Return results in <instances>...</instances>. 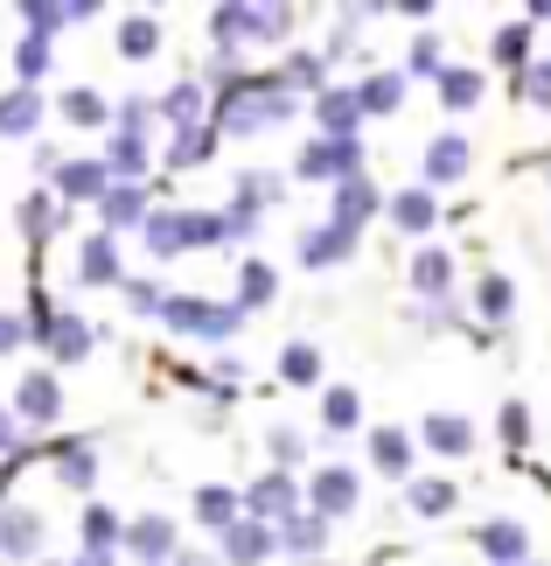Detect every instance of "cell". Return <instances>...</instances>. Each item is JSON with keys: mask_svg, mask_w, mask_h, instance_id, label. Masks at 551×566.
I'll return each instance as SVG.
<instances>
[{"mask_svg": "<svg viewBox=\"0 0 551 566\" xmlns=\"http://www.w3.org/2000/svg\"><path fill=\"white\" fill-rule=\"evenodd\" d=\"M294 35V8H286V0H224V8H210V42H216V56H237L245 50V42H258V50H266V42H286Z\"/></svg>", "mask_w": 551, "mask_h": 566, "instance_id": "6da1fadb", "label": "cell"}, {"mask_svg": "<svg viewBox=\"0 0 551 566\" xmlns=\"http://www.w3.org/2000/svg\"><path fill=\"white\" fill-rule=\"evenodd\" d=\"M161 322L174 336H195V343H231L245 329V315H237V301H210V294H168Z\"/></svg>", "mask_w": 551, "mask_h": 566, "instance_id": "7a4b0ae2", "label": "cell"}, {"mask_svg": "<svg viewBox=\"0 0 551 566\" xmlns=\"http://www.w3.org/2000/svg\"><path fill=\"white\" fill-rule=\"evenodd\" d=\"M294 176L300 182H321V189H342V182H357L363 176V140H307L300 155H294Z\"/></svg>", "mask_w": 551, "mask_h": 566, "instance_id": "3957f363", "label": "cell"}, {"mask_svg": "<svg viewBox=\"0 0 551 566\" xmlns=\"http://www.w3.org/2000/svg\"><path fill=\"white\" fill-rule=\"evenodd\" d=\"M357 504H363V469H349V462H321L315 475H307V511H315L321 525L349 517Z\"/></svg>", "mask_w": 551, "mask_h": 566, "instance_id": "277c9868", "label": "cell"}, {"mask_svg": "<svg viewBox=\"0 0 551 566\" xmlns=\"http://www.w3.org/2000/svg\"><path fill=\"white\" fill-rule=\"evenodd\" d=\"M294 511H307V490H300L286 469H266V475L245 490V517H258V525H273V532H279Z\"/></svg>", "mask_w": 551, "mask_h": 566, "instance_id": "5b68a950", "label": "cell"}, {"mask_svg": "<svg viewBox=\"0 0 551 566\" xmlns=\"http://www.w3.org/2000/svg\"><path fill=\"white\" fill-rule=\"evenodd\" d=\"M357 245H363V238L342 231V224H307V231L294 238V259H300L307 273H328V266H349V259H357Z\"/></svg>", "mask_w": 551, "mask_h": 566, "instance_id": "8992f818", "label": "cell"}, {"mask_svg": "<svg viewBox=\"0 0 551 566\" xmlns=\"http://www.w3.org/2000/svg\"><path fill=\"white\" fill-rule=\"evenodd\" d=\"M384 217V189L370 182V176H357V182H342V189H328V224H342V231H370Z\"/></svg>", "mask_w": 551, "mask_h": 566, "instance_id": "52a82bcc", "label": "cell"}, {"mask_svg": "<svg viewBox=\"0 0 551 566\" xmlns=\"http://www.w3.org/2000/svg\"><path fill=\"white\" fill-rule=\"evenodd\" d=\"M315 126L321 140H363V105H357V84H328V92H315Z\"/></svg>", "mask_w": 551, "mask_h": 566, "instance_id": "ba28073f", "label": "cell"}, {"mask_svg": "<svg viewBox=\"0 0 551 566\" xmlns=\"http://www.w3.org/2000/svg\"><path fill=\"white\" fill-rule=\"evenodd\" d=\"M418 168H426V189H433V196H439V189H454V182L475 168L468 134H454V126H447V134H433V140H426V161H418Z\"/></svg>", "mask_w": 551, "mask_h": 566, "instance_id": "9c48e42d", "label": "cell"}, {"mask_svg": "<svg viewBox=\"0 0 551 566\" xmlns=\"http://www.w3.org/2000/svg\"><path fill=\"white\" fill-rule=\"evenodd\" d=\"M56 412H63L56 371H21V378H14V420H21V427H56Z\"/></svg>", "mask_w": 551, "mask_h": 566, "instance_id": "30bf717a", "label": "cell"}, {"mask_svg": "<svg viewBox=\"0 0 551 566\" xmlns=\"http://www.w3.org/2000/svg\"><path fill=\"white\" fill-rule=\"evenodd\" d=\"M147 217H153V189L147 182H113V189H105L98 196V231H140L147 224Z\"/></svg>", "mask_w": 551, "mask_h": 566, "instance_id": "8fae6325", "label": "cell"}, {"mask_svg": "<svg viewBox=\"0 0 551 566\" xmlns=\"http://www.w3.org/2000/svg\"><path fill=\"white\" fill-rule=\"evenodd\" d=\"M266 203H279V176H258V168H252V176H237V196H231V238H237V245H245V238L258 231V217H266Z\"/></svg>", "mask_w": 551, "mask_h": 566, "instance_id": "7c38bea8", "label": "cell"}, {"mask_svg": "<svg viewBox=\"0 0 551 566\" xmlns=\"http://www.w3.org/2000/svg\"><path fill=\"white\" fill-rule=\"evenodd\" d=\"M273 553H279V532L258 525V517H237V525L216 538V559H224V566H266Z\"/></svg>", "mask_w": 551, "mask_h": 566, "instance_id": "4fadbf2b", "label": "cell"}, {"mask_svg": "<svg viewBox=\"0 0 551 566\" xmlns=\"http://www.w3.org/2000/svg\"><path fill=\"white\" fill-rule=\"evenodd\" d=\"M153 119H168L174 134H182V126H210V77H182V84H168V92L153 98Z\"/></svg>", "mask_w": 551, "mask_h": 566, "instance_id": "5bb4252c", "label": "cell"}, {"mask_svg": "<svg viewBox=\"0 0 551 566\" xmlns=\"http://www.w3.org/2000/svg\"><path fill=\"white\" fill-rule=\"evenodd\" d=\"M126 553H134L140 566H174L182 532H174V517H134V525H126Z\"/></svg>", "mask_w": 551, "mask_h": 566, "instance_id": "9a60e30c", "label": "cell"}, {"mask_svg": "<svg viewBox=\"0 0 551 566\" xmlns=\"http://www.w3.org/2000/svg\"><path fill=\"white\" fill-rule=\"evenodd\" d=\"M113 189V168H105V155H84V161H63L56 168V203H98V196Z\"/></svg>", "mask_w": 551, "mask_h": 566, "instance_id": "2e32d148", "label": "cell"}, {"mask_svg": "<svg viewBox=\"0 0 551 566\" xmlns=\"http://www.w3.org/2000/svg\"><path fill=\"white\" fill-rule=\"evenodd\" d=\"M42 517L29 511V504H0V559H14V566H29L35 553H42Z\"/></svg>", "mask_w": 551, "mask_h": 566, "instance_id": "e0dca14e", "label": "cell"}, {"mask_svg": "<svg viewBox=\"0 0 551 566\" xmlns=\"http://www.w3.org/2000/svg\"><path fill=\"white\" fill-rule=\"evenodd\" d=\"M92 343H98V329L77 308H56L50 329H42V350H50L56 364H84V357H92Z\"/></svg>", "mask_w": 551, "mask_h": 566, "instance_id": "ac0fdd59", "label": "cell"}, {"mask_svg": "<svg viewBox=\"0 0 551 566\" xmlns=\"http://www.w3.org/2000/svg\"><path fill=\"white\" fill-rule=\"evenodd\" d=\"M92 14H98V0H21V21H29L35 42L77 29V21H92Z\"/></svg>", "mask_w": 551, "mask_h": 566, "instance_id": "d6986e66", "label": "cell"}, {"mask_svg": "<svg viewBox=\"0 0 551 566\" xmlns=\"http://www.w3.org/2000/svg\"><path fill=\"white\" fill-rule=\"evenodd\" d=\"M384 217L399 224L405 238H433V224H439V196L418 182V189H391L384 196Z\"/></svg>", "mask_w": 551, "mask_h": 566, "instance_id": "ffe728a7", "label": "cell"}, {"mask_svg": "<svg viewBox=\"0 0 551 566\" xmlns=\"http://www.w3.org/2000/svg\"><path fill=\"white\" fill-rule=\"evenodd\" d=\"M412 454H418V441L405 427H370V469L384 483H412Z\"/></svg>", "mask_w": 551, "mask_h": 566, "instance_id": "44dd1931", "label": "cell"}, {"mask_svg": "<svg viewBox=\"0 0 551 566\" xmlns=\"http://www.w3.org/2000/svg\"><path fill=\"white\" fill-rule=\"evenodd\" d=\"M475 546L489 566H531V532H523L517 517H489V525L475 532Z\"/></svg>", "mask_w": 551, "mask_h": 566, "instance_id": "7402d4cb", "label": "cell"}, {"mask_svg": "<svg viewBox=\"0 0 551 566\" xmlns=\"http://www.w3.org/2000/svg\"><path fill=\"white\" fill-rule=\"evenodd\" d=\"M77 280H84V287H119V280H126L119 238H113V231H92V238L77 245Z\"/></svg>", "mask_w": 551, "mask_h": 566, "instance_id": "603a6c76", "label": "cell"}, {"mask_svg": "<svg viewBox=\"0 0 551 566\" xmlns=\"http://www.w3.org/2000/svg\"><path fill=\"white\" fill-rule=\"evenodd\" d=\"M140 245H147V259H182V252H189V210L161 203V210L140 224Z\"/></svg>", "mask_w": 551, "mask_h": 566, "instance_id": "cb8c5ba5", "label": "cell"}, {"mask_svg": "<svg viewBox=\"0 0 551 566\" xmlns=\"http://www.w3.org/2000/svg\"><path fill=\"white\" fill-rule=\"evenodd\" d=\"M237 517H245V490H231V483H203V490H195V525H203L210 538H224Z\"/></svg>", "mask_w": 551, "mask_h": 566, "instance_id": "d4e9b609", "label": "cell"}, {"mask_svg": "<svg viewBox=\"0 0 551 566\" xmlns=\"http://www.w3.org/2000/svg\"><path fill=\"white\" fill-rule=\"evenodd\" d=\"M35 134H42V92H29V84L0 92V140H35Z\"/></svg>", "mask_w": 551, "mask_h": 566, "instance_id": "484cf974", "label": "cell"}, {"mask_svg": "<svg viewBox=\"0 0 551 566\" xmlns=\"http://www.w3.org/2000/svg\"><path fill=\"white\" fill-rule=\"evenodd\" d=\"M418 441L433 454H447V462H460V454H475V427L460 420V412H426V420H418Z\"/></svg>", "mask_w": 551, "mask_h": 566, "instance_id": "4316f807", "label": "cell"}, {"mask_svg": "<svg viewBox=\"0 0 551 566\" xmlns=\"http://www.w3.org/2000/svg\"><path fill=\"white\" fill-rule=\"evenodd\" d=\"M405 71H370V77H357V105H363V119H391L405 105Z\"/></svg>", "mask_w": 551, "mask_h": 566, "instance_id": "83f0119b", "label": "cell"}, {"mask_svg": "<svg viewBox=\"0 0 551 566\" xmlns=\"http://www.w3.org/2000/svg\"><path fill=\"white\" fill-rule=\"evenodd\" d=\"M412 287L426 301H447L454 294V252L447 245H418L412 252Z\"/></svg>", "mask_w": 551, "mask_h": 566, "instance_id": "f1b7e54d", "label": "cell"}, {"mask_svg": "<svg viewBox=\"0 0 551 566\" xmlns=\"http://www.w3.org/2000/svg\"><path fill=\"white\" fill-rule=\"evenodd\" d=\"M433 92H439V105H447V113H475V105L489 98V77H481V71H468V63H447Z\"/></svg>", "mask_w": 551, "mask_h": 566, "instance_id": "f546056e", "label": "cell"}, {"mask_svg": "<svg viewBox=\"0 0 551 566\" xmlns=\"http://www.w3.org/2000/svg\"><path fill=\"white\" fill-rule=\"evenodd\" d=\"M105 168H113V182H147V168H153L147 134H113L105 140Z\"/></svg>", "mask_w": 551, "mask_h": 566, "instance_id": "4dcf8cb0", "label": "cell"}, {"mask_svg": "<svg viewBox=\"0 0 551 566\" xmlns=\"http://www.w3.org/2000/svg\"><path fill=\"white\" fill-rule=\"evenodd\" d=\"M279 301V266H266V259H245L237 266V315H258Z\"/></svg>", "mask_w": 551, "mask_h": 566, "instance_id": "1f68e13d", "label": "cell"}, {"mask_svg": "<svg viewBox=\"0 0 551 566\" xmlns=\"http://www.w3.org/2000/svg\"><path fill=\"white\" fill-rule=\"evenodd\" d=\"M77 538H84V553H119V546H126V525H119L113 504H84Z\"/></svg>", "mask_w": 551, "mask_h": 566, "instance_id": "d6a6232c", "label": "cell"}, {"mask_svg": "<svg viewBox=\"0 0 551 566\" xmlns=\"http://www.w3.org/2000/svg\"><path fill=\"white\" fill-rule=\"evenodd\" d=\"M475 315L489 322V329H502V322L517 315V287H510V273H481V280H475Z\"/></svg>", "mask_w": 551, "mask_h": 566, "instance_id": "836d02e7", "label": "cell"}, {"mask_svg": "<svg viewBox=\"0 0 551 566\" xmlns=\"http://www.w3.org/2000/svg\"><path fill=\"white\" fill-rule=\"evenodd\" d=\"M50 462H56V483H63V490H92V483H98V448H92V441H63Z\"/></svg>", "mask_w": 551, "mask_h": 566, "instance_id": "e575fe53", "label": "cell"}, {"mask_svg": "<svg viewBox=\"0 0 551 566\" xmlns=\"http://www.w3.org/2000/svg\"><path fill=\"white\" fill-rule=\"evenodd\" d=\"M279 84H286V92H307V98H315V92H328V56L321 50H294V56H286L279 63Z\"/></svg>", "mask_w": 551, "mask_h": 566, "instance_id": "d590c367", "label": "cell"}, {"mask_svg": "<svg viewBox=\"0 0 551 566\" xmlns=\"http://www.w3.org/2000/svg\"><path fill=\"white\" fill-rule=\"evenodd\" d=\"M279 553H294V559H315V553H328V525L315 511H294L279 525Z\"/></svg>", "mask_w": 551, "mask_h": 566, "instance_id": "8d00e7d4", "label": "cell"}, {"mask_svg": "<svg viewBox=\"0 0 551 566\" xmlns=\"http://www.w3.org/2000/svg\"><path fill=\"white\" fill-rule=\"evenodd\" d=\"M216 126H182V134L168 140V168H203V161H216Z\"/></svg>", "mask_w": 551, "mask_h": 566, "instance_id": "74e56055", "label": "cell"}, {"mask_svg": "<svg viewBox=\"0 0 551 566\" xmlns=\"http://www.w3.org/2000/svg\"><path fill=\"white\" fill-rule=\"evenodd\" d=\"M321 427H328V433H357V427H363L357 385H328V391H321Z\"/></svg>", "mask_w": 551, "mask_h": 566, "instance_id": "f35d334b", "label": "cell"}, {"mask_svg": "<svg viewBox=\"0 0 551 566\" xmlns=\"http://www.w3.org/2000/svg\"><path fill=\"white\" fill-rule=\"evenodd\" d=\"M405 504H412V517H447L454 511V483H447V475H412Z\"/></svg>", "mask_w": 551, "mask_h": 566, "instance_id": "ab89813d", "label": "cell"}, {"mask_svg": "<svg viewBox=\"0 0 551 566\" xmlns=\"http://www.w3.org/2000/svg\"><path fill=\"white\" fill-rule=\"evenodd\" d=\"M531 35H538L531 21H510V29H496V42H489V56L502 63V71H517V77H523V71H531Z\"/></svg>", "mask_w": 551, "mask_h": 566, "instance_id": "60d3db41", "label": "cell"}, {"mask_svg": "<svg viewBox=\"0 0 551 566\" xmlns=\"http://www.w3.org/2000/svg\"><path fill=\"white\" fill-rule=\"evenodd\" d=\"M153 50H161V21H153V14H126L119 21V56L126 63H147Z\"/></svg>", "mask_w": 551, "mask_h": 566, "instance_id": "b9f144b4", "label": "cell"}, {"mask_svg": "<svg viewBox=\"0 0 551 566\" xmlns=\"http://www.w3.org/2000/svg\"><path fill=\"white\" fill-rule=\"evenodd\" d=\"M439 71H447V42H439L433 29H418V35H412V50H405V77L439 84Z\"/></svg>", "mask_w": 551, "mask_h": 566, "instance_id": "7bdbcfd3", "label": "cell"}, {"mask_svg": "<svg viewBox=\"0 0 551 566\" xmlns=\"http://www.w3.org/2000/svg\"><path fill=\"white\" fill-rule=\"evenodd\" d=\"M224 245H237L231 217L224 210H189V252H224Z\"/></svg>", "mask_w": 551, "mask_h": 566, "instance_id": "ee69618b", "label": "cell"}, {"mask_svg": "<svg viewBox=\"0 0 551 566\" xmlns=\"http://www.w3.org/2000/svg\"><path fill=\"white\" fill-rule=\"evenodd\" d=\"M56 113L71 119V126H84V134H92V126L113 119V105H105V98L92 92V84H77V92H63V98H56Z\"/></svg>", "mask_w": 551, "mask_h": 566, "instance_id": "f6af8a7d", "label": "cell"}, {"mask_svg": "<svg viewBox=\"0 0 551 566\" xmlns=\"http://www.w3.org/2000/svg\"><path fill=\"white\" fill-rule=\"evenodd\" d=\"M50 42H35V35H21L14 42V84H29V92H42V77H50Z\"/></svg>", "mask_w": 551, "mask_h": 566, "instance_id": "bcb514c9", "label": "cell"}, {"mask_svg": "<svg viewBox=\"0 0 551 566\" xmlns=\"http://www.w3.org/2000/svg\"><path fill=\"white\" fill-rule=\"evenodd\" d=\"M279 378L286 385H321V350H315V343H286V350H279Z\"/></svg>", "mask_w": 551, "mask_h": 566, "instance_id": "7dc6e473", "label": "cell"}, {"mask_svg": "<svg viewBox=\"0 0 551 566\" xmlns=\"http://www.w3.org/2000/svg\"><path fill=\"white\" fill-rule=\"evenodd\" d=\"M56 224H63V203H56V196H21V231H29L35 245H42Z\"/></svg>", "mask_w": 551, "mask_h": 566, "instance_id": "c3c4849f", "label": "cell"}, {"mask_svg": "<svg viewBox=\"0 0 551 566\" xmlns=\"http://www.w3.org/2000/svg\"><path fill=\"white\" fill-rule=\"evenodd\" d=\"M119 294H126V308H134V315H161L168 308V287H161V280H147V273H126Z\"/></svg>", "mask_w": 551, "mask_h": 566, "instance_id": "681fc988", "label": "cell"}, {"mask_svg": "<svg viewBox=\"0 0 551 566\" xmlns=\"http://www.w3.org/2000/svg\"><path fill=\"white\" fill-rule=\"evenodd\" d=\"M266 454H273L286 475H294V469H300V454H307V433H300V427H266Z\"/></svg>", "mask_w": 551, "mask_h": 566, "instance_id": "f907efd6", "label": "cell"}, {"mask_svg": "<svg viewBox=\"0 0 551 566\" xmlns=\"http://www.w3.org/2000/svg\"><path fill=\"white\" fill-rule=\"evenodd\" d=\"M113 119H119V134H147V126H153V98L147 92H126L113 105Z\"/></svg>", "mask_w": 551, "mask_h": 566, "instance_id": "816d5d0a", "label": "cell"}, {"mask_svg": "<svg viewBox=\"0 0 551 566\" xmlns=\"http://www.w3.org/2000/svg\"><path fill=\"white\" fill-rule=\"evenodd\" d=\"M496 433H502L510 448H523V441H531V406L510 399V406H502V420H496Z\"/></svg>", "mask_w": 551, "mask_h": 566, "instance_id": "f5cc1de1", "label": "cell"}, {"mask_svg": "<svg viewBox=\"0 0 551 566\" xmlns=\"http://www.w3.org/2000/svg\"><path fill=\"white\" fill-rule=\"evenodd\" d=\"M517 92L531 98L538 113H551V56H544V63H531V71H523V84H517Z\"/></svg>", "mask_w": 551, "mask_h": 566, "instance_id": "db71d44e", "label": "cell"}, {"mask_svg": "<svg viewBox=\"0 0 551 566\" xmlns=\"http://www.w3.org/2000/svg\"><path fill=\"white\" fill-rule=\"evenodd\" d=\"M21 343H29V322H21L14 308H0V357H14Z\"/></svg>", "mask_w": 551, "mask_h": 566, "instance_id": "11a10c76", "label": "cell"}, {"mask_svg": "<svg viewBox=\"0 0 551 566\" xmlns=\"http://www.w3.org/2000/svg\"><path fill=\"white\" fill-rule=\"evenodd\" d=\"M0 454H8V462L21 454V420H14V406H0Z\"/></svg>", "mask_w": 551, "mask_h": 566, "instance_id": "9f6ffc18", "label": "cell"}, {"mask_svg": "<svg viewBox=\"0 0 551 566\" xmlns=\"http://www.w3.org/2000/svg\"><path fill=\"white\" fill-rule=\"evenodd\" d=\"M523 21H531V29H544V21H551V0H531V8H523Z\"/></svg>", "mask_w": 551, "mask_h": 566, "instance_id": "6f0895ef", "label": "cell"}, {"mask_svg": "<svg viewBox=\"0 0 551 566\" xmlns=\"http://www.w3.org/2000/svg\"><path fill=\"white\" fill-rule=\"evenodd\" d=\"M174 566H224V559H210V553H174Z\"/></svg>", "mask_w": 551, "mask_h": 566, "instance_id": "680465c9", "label": "cell"}, {"mask_svg": "<svg viewBox=\"0 0 551 566\" xmlns=\"http://www.w3.org/2000/svg\"><path fill=\"white\" fill-rule=\"evenodd\" d=\"M71 566H113V553H77Z\"/></svg>", "mask_w": 551, "mask_h": 566, "instance_id": "91938a15", "label": "cell"}, {"mask_svg": "<svg viewBox=\"0 0 551 566\" xmlns=\"http://www.w3.org/2000/svg\"><path fill=\"white\" fill-rule=\"evenodd\" d=\"M544 182H551V176H544Z\"/></svg>", "mask_w": 551, "mask_h": 566, "instance_id": "94428289", "label": "cell"}]
</instances>
